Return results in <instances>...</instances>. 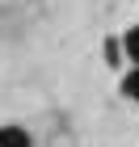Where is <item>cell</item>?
<instances>
[{
  "label": "cell",
  "mask_w": 139,
  "mask_h": 147,
  "mask_svg": "<svg viewBox=\"0 0 139 147\" xmlns=\"http://www.w3.org/2000/svg\"><path fill=\"white\" fill-rule=\"evenodd\" d=\"M118 42H122V59H131V63L139 67V25L127 30V38H118Z\"/></svg>",
  "instance_id": "2"
},
{
  "label": "cell",
  "mask_w": 139,
  "mask_h": 147,
  "mask_svg": "<svg viewBox=\"0 0 139 147\" xmlns=\"http://www.w3.org/2000/svg\"><path fill=\"white\" fill-rule=\"evenodd\" d=\"M0 147H30V135L21 126H0Z\"/></svg>",
  "instance_id": "1"
},
{
  "label": "cell",
  "mask_w": 139,
  "mask_h": 147,
  "mask_svg": "<svg viewBox=\"0 0 139 147\" xmlns=\"http://www.w3.org/2000/svg\"><path fill=\"white\" fill-rule=\"evenodd\" d=\"M122 92H127L131 101H139V67H135V71H127V76H122Z\"/></svg>",
  "instance_id": "3"
},
{
  "label": "cell",
  "mask_w": 139,
  "mask_h": 147,
  "mask_svg": "<svg viewBox=\"0 0 139 147\" xmlns=\"http://www.w3.org/2000/svg\"><path fill=\"white\" fill-rule=\"evenodd\" d=\"M105 63H110V67L122 63V42H118V38H105Z\"/></svg>",
  "instance_id": "4"
}]
</instances>
